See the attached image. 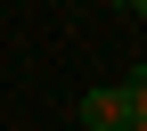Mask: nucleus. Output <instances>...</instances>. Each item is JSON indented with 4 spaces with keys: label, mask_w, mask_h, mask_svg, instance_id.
I'll return each instance as SVG.
<instances>
[{
    "label": "nucleus",
    "mask_w": 147,
    "mask_h": 131,
    "mask_svg": "<svg viewBox=\"0 0 147 131\" xmlns=\"http://www.w3.org/2000/svg\"><path fill=\"white\" fill-rule=\"evenodd\" d=\"M82 123H90V131H123V90H115V82L82 90Z\"/></svg>",
    "instance_id": "nucleus-1"
},
{
    "label": "nucleus",
    "mask_w": 147,
    "mask_h": 131,
    "mask_svg": "<svg viewBox=\"0 0 147 131\" xmlns=\"http://www.w3.org/2000/svg\"><path fill=\"white\" fill-rule=\"evenodd\" d=\"M123 8H131V16H147V0H123Z\"/></svg>",
    "instance_id": "nucleus-2"
}]
</instances>
